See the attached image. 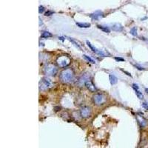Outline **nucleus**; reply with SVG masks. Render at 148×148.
Listing matches in <instances>:
<instances>
[{"label":"nucleus","instance_id":"f257e3e1","mask_svg":"<svg viewBox=\"0 0 148 148\" xmlns=\"http://www.w3.org/2000/svg\"><path fill=\"white\" fill-rule=\"evenodd\" d=\"M60 79L61 81L64 83H69L72 82L74 79V73L71 69L64 70L61 72L60 73Z\"/></svg>","mask_w":148,"mask_h":148},{"label":"nucleus","instance_id":"f03ea898","mask_svg":"<svg viewBox=\"0 0 148 148\" xmlns=\"http://www.w3.org/2000/svg\"><path fill=\"white\" fill-rule=\"evenodd\" d=\"M57 67L53 64H48L44 67L45 74L49 76H55L57 73Z\"/></svg>","mask_w":148,"mask_h":148},{"label":"nucleus","instance_id":"7ed1b4c3","mask_svg":"<svg viewBox=\"0 0 148 148\" xmlns=\"http://www.w3.org/2000/svg\"><path fill=\"white\" fill-rule=\"evenodd\" d=\"M56 63L60 67H65L71 64V59L67 56H61L56 59Z\"/></svg>","mask_w":148,"mask_h":148},{"label":"nucleus","instance_id":"20e7f679","mask_svg":"<svg viewBox=\"0 0 148 148\" xmlns=\"http://www.w3.org/2000/svg\"><path fill=\"white\" fill-rule=\"evenodd\" d=\"M92 99H93V101L95 104L98 106H101L106 101V97L102 93H96L93 96Z\"/></svg>","mask_w":148,"mask_h":148},{"label":"nucleus","instance_id":"39448f33","mask_svg":"<svg viewBox=\"0 0 148 148\" xmlns=\"http://www.w3.org/2000/svg\"><path fill=\"white\" fill-rule=\"evenodd\" d=\"M51 85H52V84H51L50 79H48L47 78H43L39 82V90L42 91L46 90L51 88Z\"/></svg>","mask_w":148,"mask_h":148},{"label":"nucleus","instance_id":"423d86ee","mask_svg":"<svg viewBox=\"0 0 148 148\" xmlns=\"http://www.w3.org/2000/svg\"><path fill=\"white\" fill-rule=\"evenodd\" d=\"M91 110L88 106H84L80 109V115L82 118H88L90 116Z\"/></svg>","mask_w":148,"mask_h":148},{"label":"nucleus","instance_id":"0eeeda50","mask_svg":"<svg viewBox=\"0 0 148 148\" xmlns=\"http://www.w3.org/2000/svg\"><path fill=\"white\" fill-rule=\"evenodd\" d=\"M87 45H88V47L91 49V51H92V52H94L95 53H96L97 55L100 56H103V57H104V56H105V54H104V53L103 52V51H100V50H98L96 47H95L94 46L92 45L90 42H88V41H87Z\"/></svg>","mask_w":148,"mask_h":148},{"label":"nucleus","instance_id":"6e6552de","mask_svg":"<svg viewBox=\"0 0 148 148\" xmlns=\"http://www.w3.org/2000/svg\"><path fill=\"white\" fill-rule=\"evenodd\" d=\"M85 86H86V88H88V89L90 91H91V92H96V87H95L93 83H92L90 80H88V81L86 82Z\"/></svg>","mask_w":148,"mask_h":148},{"label":"nucleus","instance_id":"1a4fd4ad","mask_svg":"<svg viewBox=\"0 0 148 148\" xmlns=\"http://www.w3.org/2000/svg\"><path fill=\"white\" fill-rule=\"evenodd\" d=\"M88 80H89V76H88V75H87V74H84L83 76H82L81 77L79 78L78 84H79L80 86H82L83 84H85L86 82L88 81Z\"/></svg>","mask_w":148,"mask_h":148},{"label":"nucleus","instance_id":"9d476101","mask_svg":"<svg viewBox=\"0 0 148 148\" xmlns=\"http://www.w3.org/2000/svg\"><path fill=\"white\" fill-rule=\"evenodd\" d=\"M90 16L92 19L97 20V19H99V18H101V17L103 16V14L101 13V12L97 11V12H96V13H94V14H90Z\"/></svg>","mask_w":148,"mask_h":148},{"label":"nucleus","instance_id":"9b49d317","mask_svg":"<svg viewBox=\"0 0 148 148\" xmlns=\"http://www.w3.org/2000/svg\"><path fill=\"white\" fill-rule=\"evenodd\" d=\"M109 80L110 82V84H112V85L116 84V83H117V82H118V79H117L114 75H111V74L109 75Z\"/></svg>","mask_w":148,"mask_h":148},{"label":"nucleus","instance_id":"f8f14e48","mask_svg":"<svg viewBox=\"0 0 148 148\" xmlns=\"http://www.w3.org/2000/svg\"><path fill=\"white\" fill-rule=\"evenodd\" d=\"M112 30H115V31H121L123 30V27L120 24H114L112 26Z\"/></svg>","mask_w":148,"mask_h":148},{"label":"nucleus","instance_id":"ddd939ff","mask_svg":"<svg viewBox=\"0 0 148 148\" xmlns=\"http://www.w3.org/2000/svg\"><path fill=\"white\" fill-rule=\"evenodd\" d=\"M76 25L78 27H81V28H88L90 27V23H82V22H76Z\"/></svg>","mask_w":148,"mask_h":148},{"label":"nucleus","instance_id":"4468645a","mask_svg":"<svg viewBox=\"0 0 148 148\" xmlns=\"http://www.w3.org/2000/svg\"><path fill=\"white\" fill-rule=\"evenodd\" d=\"M137 119H138V122H139L140 125H141V127H145V125H147L146 120H145V119L142 118V117H139V116H138V117H137Z\"/></svg>","mask_w":148,"mask_h":148},{"label":"nucleus","instance_id":"2eb2a0df","mask_svg":"<svg viewBox=\"0 0 148 148\" xmlns=\"http://www.w3.org/2000/svg\"><path fill=\"white\" fill-rule=\"evenodd\" d=\"M135 91H136V96H138V98L139 99H144V95L142 94V92H141V91L138 90V88H136V89H134Z\"/></svg>","mask_w":148,"mask_h":148},{"label":"nucleus","instance_id":"dca6fc26","mask_svg":"<svg viewBox=\"0 0 148 148\" xmlns=\"http://www.w3.org/2000/svg\"><path fill=\"white\" fill-rule=\"evenodd\" d=\"M97 27H98V28L101 29L102 31H104V32H105V33L110 32V30L108 27H104V26H102V25H97Z\"/></svg>","mask_w":148,"mask_h":148},{"label":"nucleus","instance_id":"f3484780","mask_svg":"<svg viewBox=\"0 0 148 148\" xmlns=\"http://www.w3.org/2000/svg\"><path fill=\"white\" fill-rule=\"evenodd\" d=\"M52 36L53 35L51 34V33L47 32V31H45V32L42 33V38H45V39L49 38V37H52Z\"/></svg>","mask_w":148,"mask_h":148},{"label":"nucleus","instance_id":"a211bd4d","mask_svg":"<svg viewBox=\"0 0 148 148\" xmlns=\"http://www.w3.org/2000/svg\"><path fill=\"white\" fill-rule=\"evenodd\" d=\"M83 56H84V59H85L87 61H88L89 62L92 63V64H95V63H96V62H95V61L93 60V59H91L90 57L88 56H87V55H83Z\"/></svg>","mask_w":148,"mask_h":148},{"label":"nucleus","instance_id":"6ab92c4d","mask_svg":"<svg viewBox=\"0 0 148 148\" xmlns=\"http://www.w3.org/2000/svg\"><path fill=\"white\" fill-rule=\"evenodd\" d=\"M130 34L133 36H136L137 35V30L136 27H133V28L130 30Z\"/></svg>","mask_w":148,"mask_h":148},{"label":"nucleus","instance_id":"aec40b11","mask_svg":"<svg viewBox=\"0 0 148 148\" xmlns=\"http://www.w3.org/2000/svg\"><path fill=\"white\" fill-rule=\"evenodd\" d=\"M67 39H69V40H70V41H71V42H72V43H73V44H74V45L76 46V47H78V48H79V49H80V47H79V45H78V44H77V43H76V42H75V41H73V39H71V38H67Z\"/></svg>","mask_w":148,"mask_h":148},{"label":"nucleus","instance_id":"412c9836","mask_svg":"<svg viewBox=\"0 0 148 148\" xmlns=\"http://www.w3.org/2000/svg\"><path fill=\"white\" fill-rule=\"evenodd\" d=\"M115 60L116 62H125V59L121 57H115Z\"/></svg>","mask_w":148,"mask_h":148},{"label":"nucleus","instance_id":"4be33fe9","mask_svg":"<svg viewBox=\"0 0 148 148\" xmlns=\"http://www.w3.org/2000/svg\"><path fill=\"white\" fill-rule=\"evenodd\" d=\"M53 14V11H50V10H48V11H47L45 13V16H51Z\"/></svg>","mask_w":148,"mask_h":148},{"label":"nucleus","instance_id":"5701e85b","mask_svg":"<svg viewBox=\"0 0 148 148\" xmlns=\"http://www.w3.org/2000/svg\"><path fill=\"white\" fill-rule=\"evenodd\" d=\"M45 10V8L43 7V6H39V14H42V13H43Z\"/></svg>","mask_w":148,"mask_h":148},{"label":"nucleus","instance_id":"b1692460","mask_svg":"<svg viewBox=\"0 0 148 148\" xmlns=\"http://www.w3.org/2000/svg\"><path fill=\"white\" fill-rule=\"evenodd\" d=\"M142 106H143V108H145L146 110H148V104H147L146 102H144L143 104H142Z\"/></svg>","mask_w":148,"mask_h":148},{"label":"nucleus","instance_id":"393cba45","mask_svg":"<svg viewBox=\"0 0 148 148\" xmlns=\"http://www.w3.org/2000/svg\"><path fill=\"white\" fill-rule=\"evenodd\" d=\"M121 71H122L123 72H124V73H127V76H131V74L129 73L126 72V71H123V70H121Z\"/></svg>","mask_w":148,"mask_h":148},{"label":"nucleus","instance_id":"a878e982","mask_svg":"<svg viewBox=\"0 0 148 148\" xmlns=\"http://www.w3.org/2000/svg\"><path fill=\"white\" fill-rule=\"evenodd\" d=\"M136 67L138 70H144L143 67H138V66H136Z\"/></svg>","mask_w":148,"mask_h":148},{"label":"nucleus","instance_id":"bb28decb","mask_svg":"<svg viewBox=\"0 0 148 148\" xmlns=\"http://www.w3.org/2000/svg\"><path fill=\"white\" fill-rule=\"evenodd\" d=\"M59 39H61V40H62V41H64V38H63V37H59Z\"/></svg>","mask_w":148,"mask_h":148},{"label":"nucleus","instance_id":"cd10ccee","mask_svg":"<svg viewBox=\"0 0 148 148\" xmlns=\"http://www.w3.org/2000/svg\"><path fill=\"white\" fill-rule=\"evenodd\" d=\"M145 91H146V92L148 94V88H146V89H145Z\"/></svg>","mask_w":148,"mask_h":148}]
</instances>
